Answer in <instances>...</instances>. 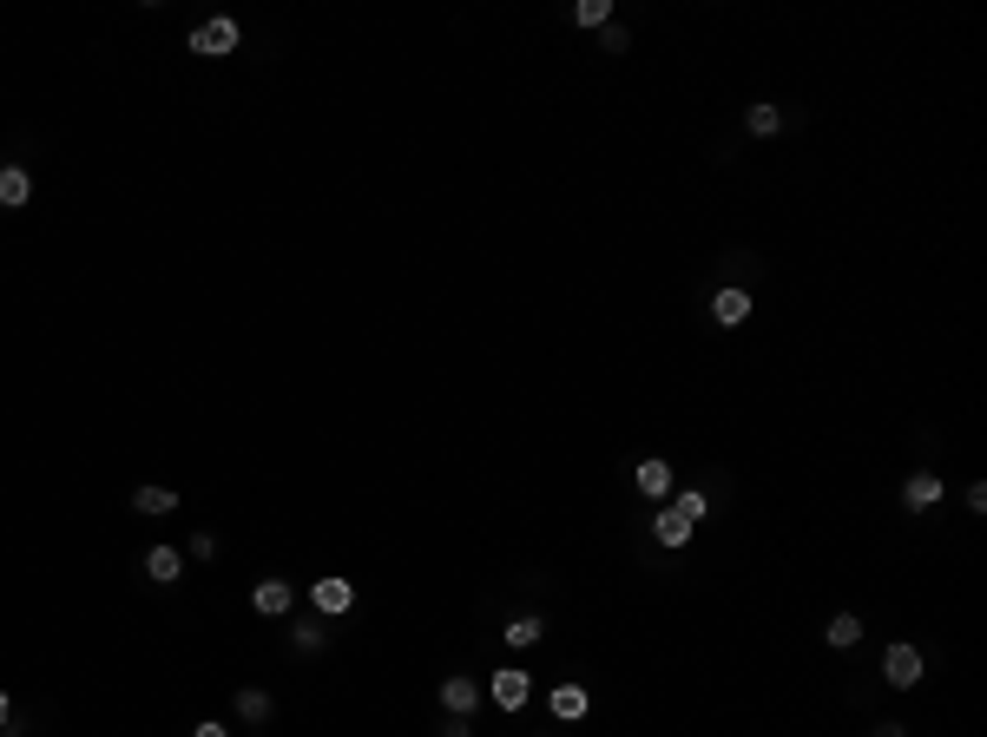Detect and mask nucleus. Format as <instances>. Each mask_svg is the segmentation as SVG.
Instances as JSON below:
<instances>
[{"label":"nucleus","mask_w":987,"mask_h":737,"mask_svg":"<svg viewBox=\"0 0 987 737\" xmlns=\"http://www.w3.org/2000/svg\"><path fill=\"white\" fill-rule=\"evenodd\" d=\"M540 632H547V626H540V612H527V619H507V632H501V639L527 652V645H540Z\"/></svg>","instance_id":"obj_17"},{"label":"nucleus","mask_w":987,"mask_h":737,"mask_svg":"<svg viewBox=\"0 0 987 737\" xmlns=\"http://www.w3.org/2000/svg\"><path fill=\"white\" fill-rule=\"evenodd\" d=\"M132 507H139V514H178V487H139V494H132Z\"/></svg>","instance_id":"obj_13"},{"label":"nucleus","mask_w":987,"mask_h":737,"mask_svg":"<svg viewBox=\"0 0 987 737\" xmlns=\"http://www.w3.org/2000/svg\"><path fill=\"white\" fill-rule=\"evenodd\" d=\"M7 718H14V698H7V691H0V724H7Z\"/></svg>","instance_id":"obj_25"},{"label":"nucleus","mask_w":987,"mask_h":737,"mask_svg":"<svg viewBox=\"0 0 987 737\" xmlns=\"http://www.w3.org/2000/svg\"><path fill=\"white\" fill-rule=\"evenodd\" d=\"M33 198V178L20 165H0V204H27Z\"/></svg>","instance_id":"obj_15"},{"label":"nucleus","mask_w":987,"mask_h":737,"mask_svg":"<svg viewBox=\"0 0 987 737\" xmlns=\"http://www.w3.org/2000/svg\"><path fill=\"white\" fill-rule=\"evenodd\" d=\"M481 705V685H474V678H441V711H448V718H468V711Z\"/></svg>","instance_id":"obj_8"},{"label":"nucleus","mask_w":987,"mask_h":737,"mask_svg":"<svg viewBox=\"0 0 987 737\" xmlns=\"http://www.w3.org/2000/svg\"><path fill=\"white\" fill-rule=\"evenodd\" d=\"M290 645H297L303 659H310V652H323V626H316V619H297V626H290Z\"/></svg>","instance_id":"obj_19"},{"label":"nucleus","mask_w":987,"mask_h":737,"mask_svg":"<svg viewBox=\"0 0 987 737\" xmlns=\"http://www.w3.org/2000/svg\"><path fill=\"white\" fill-rule=\"evenodd\" d=\"M270 711H277V705H270V691H257V685L237 691V718H244V724H270Z\"/></svg>","instance_id":"obj_14"},{"label":"nucleus","mask_w":987,"mask_h":737,"mask_svg":"<svg viewBox=\"0 0 987 737\" xmlns=\"http://www.w3.org/2000/svg\"><path fill=\"white\" fill-rule=\"evenodd\" d=\"M310 606H316V619H343V612L356 606V586H349V580H316L310 586Z\"/></svg>","instance_id":"obj_4"},{"label":"nucleus","mask_w":987,"mask_h":737,"mask_svg":"<svg viewBox=\"0 0 987 737\" xmlns=\"http://www.w3.org/2000/svg\"><path fill=\"white\" fill-rule=\"evenodd\" d=\"M902 501H909V514H922V507L941 501V474H909V487H902Z\"/></svg>","instance_id":"obj_12"},{"label":"nucleus","mask_w":987,"mask_h":737,"mask_svg":"<svg viewBox=\"0 0 987 737\" xmlns=\"http://www.w3.org/2000/svg\"><path fill=\"white\" fill-rule=\"evenodd\" d=\"M606 20H612L606 0H580V7H573V27H606Z\"/></svg>","instance_id":"obj_20"},{"label":"nucleus","mask_w":987,"mask_h":737,"mask_svg":"<svg viewBox=\"0 0 987 737\" xmlns=\"http://www.w3.org/2000/svg\"><path fill=\"white\" fill-rule=\"evenodd\" d=\"M547 711H553V718H566V724H580L586 711H593V691H586V685H553L547 691Z\"/></svg>","instance_id":"obj_6"},{"label":"nucleus","mask_w":987,"mask_h":737,"mask_svg":"<svg viewBox=\"0 0 987 737\" xmlns=\"http://www.w3.org/2000/svg\"><path fill=\"white\" fill-rule=\"evenodd\" d=\"M652 540H658V547H685V540H691V520L678 514V507H658V514H652Z\"/></svg>","instance_id":"obj_10"},{"label":"nucleus","mask_w":987,"mask_h":737,"mask_svg":"<svg viewBox=\"0 0 987 737\" xmlns=\"http://www.w3.org/2000/svg\"><path fill=\"white\" fill-rule=\"evenodd\" d=\"M441 737H474V724L468 718H448V724H441Z\"/></svg>","instance_id":"obj_24"},{"label":"nucleus","mask_w":987,"mask_h":737,"mask_svg":"<svg viewBox=\"0 0 987 737\" xmlns=\"http://www.w3.org/2000/svg\"><path fill=\"white\" fill-rule=\"evenodd\" d=\"M876 737H909V731H902V724H882V731Z\"/></svg>","instance_id":"obj_26"},{"label":"nucleus","mask_w":987,"mask_h":737,"mask_svg":"<svg viewBox=\"0 0 987 737\" xmlns=\"http://www.w3.org/2000/svg\"><path fill=\"white\" fill-rule=\"evenodd\" d=\"M672 507H678V514H685V520H705V507H711V501H705V494H698V487H685V494H678Z\"/></svg>","instance_id":"obj_21"},{"label":"nucleus","mask_w":987,"mask_h":737,"mask_svg":"<svg viewBox=\"0 0 987 737\" xmlns=\"http://www.w3.org/2000/svg\"><path fill=\"white\" fill-rule=\"evenodd\" d=\"M487 698H494L501 711H520V705L533 698V678L520 672V665H507V672H494V678H487Z\"/></svg>","instance_id":"obj_2"},{"label":"nucleus","mask_w":987,"mask_h":737,"mask_svg":"<svg viewBox=\"0 0 987 737\" xmlns=\"http://www.w3.org/2000/svg\"><path fill=\"white\" fill-rule=\"evenodd\" d=\"M711 316H718L724 330H737V323L751 316V290H718V297H711Z\"/></svg>","instance_id":"obj_11"},{"label":"nucleus","mask_w":987,"mask_h":737,"mask_svg":"<svg viewBox=\"0 0 987 737\" xmlns=\"http://www.w3.org/2000/svg\"><path fill=\"white\" fill-rule=\"evenodd\" d=\"M191 737H231V724H218V718H204V724H198V731H191Z\"/></svg>","instance_id":"obj_23"},{"label":"nucleus","mask_w":987,"mask_h":737,"mask_svg":"<svg viewBox=\"0 0 987 737\" xmlns=\"http://www.w3.org/2000/svg\"><path fill=\"white\" fill-rule=\"evenodd\" d=\"M744 119H751V132H757V139H770V132L784 126V112L770 106V99H757V106H751V112H744Z\"/></svg>","instance_id":"obj_18"},{"label":"nucleus","mask_w":987,"mask_h":737,"mask_svg":"<svg viewBox=\"0 0 987 737\" xmlns=\"http://www.w3.org/2000/svg\"><path fill=\"white\" fill-rule=\"evenodd\" d=\"M823 639H830V645H836V652H849V645H856V639H862V619H856V612H836L830 626H823Z\"/></svg>","instance_id":"obj_16"},{"label":"nucleus","mask_w":987,"mask_h":737,"mask_svg":"<svg viewBox=\"0 0 987 737\" xmlns=\"http://www.w3.org/2000/svg\"><path fill=\"white\" fill-rule=\"evenodd\" d=\"M145 580H158V586H178V580H185V553L158 540V547L145 553Z\"/></svg>","instance_id":"obj_7"},{"label":"nucleus","mask_w":987,"mask_h":737,"mask_svg":"<svg viewBox=\"0 0 987 737\" xmlns=\"http://www.w3.org/2000/svg\"><path fill=\"white\" fill-rule=\"evenodd\" d=\"M185 553H191V560H218V534H191Z\"/></svg>","instance_id":"obj_22"},{"label":"nucleus","mask_w":987,"mask_h":737,"mask_svg":"<svg viewBox=\"0 0 987 737\" xmlns=\"http://www.w3.org/2000/svg\"><path fill=\"white\" fill-rule=\"evenodd\" d=\"M231 47H237V20L231 14H211L198 33H191V53H204V60H224Z\"/></svg>","instance_id":"obj_1"},{"label":"nucleus","mask_w":987,"mask_h":737,"mask_svg":"<svg viewBox=\"0 0 987 737\" xmlns=\"http://www.w3.org/2000/svg\"><path fill=\"white\" fill-rule=\"evenodd\" d=\"M632 481H639L645 501H665V494H672V461H639V468H632Z\"/></svg>","instance_id":"obj_9"},{"label":"nucleus","mask_w":987,"mask_h":737,"mask_svg":"<svg viewBox=\"0 0 987 737\" xmlns=\"http://www.w3.org/2000/svg\"><path fill=\"white\" fill-rule=\"evenodd\" d=\"M882 678H889L895 691L922 685V652H915V645H889V652H882Z\"/></svg>","instance_id":"obj_3"},{"label":"nucleus","mask_w":987,"mask_h":737,"mask_svg":"<svg viewBox=\"0 0 987 737\" xmlns=\"http://www.w3.org/2000/svg\"><path fill=\"white\" fill-rule=\"evenodd\" d=\"M251 606L264 612V619H283V612L297 606V586H290V580H257L251 586Z\"/></svg>","instance_id":"obj_5"}]
</instances>
